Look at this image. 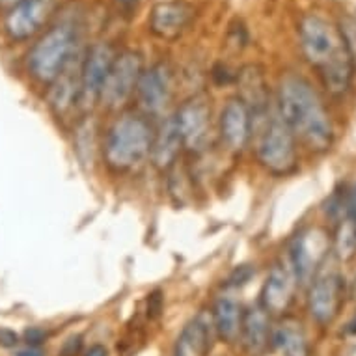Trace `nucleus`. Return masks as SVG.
Returning a JSON list of instances; mask_svg holds the SVG:
<instances>
[{
	"label": "nucleus",
	"instance_id": "1",
	"mask_svg": "<svg viewBox=\"0 0 356 356\" xmlns=\"http://www.w3.org/2000/svg\"><path fill=\"white\" fill-rule=\"evenodd\" d=\"M298 38L304 58L317 71L328 94H347L355 64L338 24L317 13H308L298 23Z\"/></svg>",
	"mask_w": 356,
	"mask_h": 356
},
{
	"label": "nucleus",
	"instance_id": "2",
	"mask_svg": "<svg viewBox=\"0 0 356 356\" xmlns=\"http://www.w3.org/2000/svg\"><path fill=\"white\" fill-rule=\"evenodd\" d=\"M278 112L297 140L309 152L332 147L334 125L327 106L314 86L298 75H284L278 86Z\"/></svg>",
	"mask_w": 356,
	"mask_h": 356
},
{
	"label": "nucleus",
	"instance_id": "3",
	"mask_svg": "<svg viewBox=\"0 0 356 356\" xmlns=\"http://www.w3.org/2000/svg\"><path fill=\"white\" fill-rule=\"evenodd\" d=\"M153 136L155 133L144 114L127 112L120 116L105 136L106 166L116 174H127L142 166L152 157Z\"/></svg>",
	"mask_w": 356,
	"mask_h": 356
},
{
	"label": "nucleus",
	"instance_id": "4",
	"mask_svg": "<svg viewBox=\"0 0 356 356\" xmlns=\"http://www.w3.org/2000/svg\"><path fill=\"white\" fill-rule=\"evenodd\" d=\"M76 45V24L71 21H62L45 30L40 40L32 45L26 58L30 76L40 84L49 86L73 60Z\"/></svg>",
	"mask_w": 356,
	"mask_h": 356
},
{
	"label": "nucleus",
	"instance_id": "5",
	"mask_svg": "<svg viewBox=\"0 0 356 356\" xmlns=\"http://www.w3.org/2000/svg\"><path fill=\"white\" fill-rule=\"evenodd\" d=\"M256 152L263 168L270 174L287 175L297 168V138L278 111L273 112L259 127Z\"/></svg>",
	"mask_w": 356,
	"mask_h": 356
},
{
	"label": "nucleus",
	"instance_id": "6",
	"mask_svg": "<svg viewBox=\"0 0 356 356\" xmlns=\"http://www.w3.org/2000/svg\"><path fill=\"white\" fill-rule=\"evenodd\" d=\"M345 297V282L328 257L309 282L308 312L319 325H330L338 317Z\"/></svg>",
	"mask_w": 356,
	"mask_h": 356
},
{
	"label": "nucleus",
	"instance_id": "7",
	"mask_svg": "<svg viewBox=\"0 0 356 356\" xmlns=\"http://www.w3.org/2000/svg\"><path fill=\"white\" fill-rule=\"evenodd\" d=\"M142 56L135 51H123L116 56L112 70L101 90L99 101L108 111H120L133 99L140 81Z\"/></svg>",
	"mask_w": 356,
	"mask_h": 356
},
{
	"label": "nucleus",
	"instance_id": "8",
	"mask_svg": "<svg viewBox=\"0 0 356 356\" xmlns=\"http://www.w3.org/2000/svg\"><path fill=\"white\" fill-rule=\"evenodd\" d=\"M175 123L181 135L183 149L188 153H204L211 142V106L205 97L194 95L179 106Z\"/></svg>",
	"mask_w": 356,
	"mask_h": 356
},
{
	"label": "nucleus",
	"instance_id": "9",
	"mask_svg": "<svg viewBox=\"0 0 356 356\" xmlns=\"http://www.w3.org/2000/svg\"><path fill=\"white\" fill-rule=\"evenodd\" d=\"M58 6V0H21L8 10L4 32L12 41L34 38L49 23Z\"/></svg>",
	"mask_w": 356,
	"mask_h": 356
},
{
	"label": "nucleus",
	"instance_id": "10",
	"mask_svg": "<svg viewBox=\"0 0 356 356\" xmlns=\"http://www.w3.org/2000/svg\"><path fill=\"white\" fill-rule=\"evenodd\" d=\"M116 51L108 43H95L88 49L81 65V106L92 108L99 101L101 90L116 60Z\"/></svg>",
	"mask_w": 356,
	"mask_h": 356
},
{
	"label": "nucleus",
	"instance_id": "11",
	"mask_svg": "<svg viewBox=\"0 0 356 356\" xmlns=\"http://www.w3.org/2000/svg\"><path fill=\"white\" fill-rule=\"evenodd\" d=\"M328 257L327 235L321 229H306L293 239L287 259L298 278V284H308Z\"/></svg>",
	"mask_w": 356,
	"mask_h": 356
},
{
	"label": "nucleus",
	"instance_id": "12",
	"mask_svg": "<svg viewBox=\"0 0 356 356\" xmlns=\"http://www.w3.org/2000/svg\"><path fill=\"white\" fill-rule=\"evenodd\" d=\"M174 94L172 70L164 62L144 70L136 86V99L144 116H163Z\"/></svg>",
	"mask_w": 356,
	"mask_h": 356
},
{
	"label": "nucleus",
	"instance_id": "13",
	"mask_svg": "<svg viewBox=\"0 0 356 356\" xmlns=\"http://www.w3.org/2000/svg\"><path fill=\"white\" fill-rule=\"evenodd\" d=\"M298 286L300 284H298L297 275L286 257L270 269L269 278L261 289L259 304L269 312L270 316H284L287 309L291 308Z\"/></svg>",
	"mask_w": 356,
	"mask_h": 356
},
{
	"label": "nucleus",
	"instance_id": "14",
	"mask_svg": "<svg viewBox=\"0 0 356 356\" xmlns=\"http://www.w3.org/2000/svg\"><path fill=\"white\" fill-rule=\"evenodd\" d=\"M237 84H239V99L250 111L252 125L254 129L261 127L267 122V118L275 112L270 106L269 86L265 82L263 71L257 65H246L237 75Z\"/></svg>",
	"mask_w": 356,
	"mask_h": 356
},
{
	"label": "nucleus",
	"instance_id": "15",
	"mask_svg": "<svg viewBox=\"0 0 356 356\" xmlns=\"http://www.w3.org/2000/svg\"><path fill=\"white\" fill-rule=\"evenodd\" d=\"M194 10L183 0H166L155 4L149 13V30L159 40L174 41L188 29Z\"/></svg>",
	"mask_w": 356,
	"mask_h": 356
},
{
	"label": "nucleus",
	"instance_id": "16",
	"mask_svg": "<svg viewBox=\"0 0 356 356\" xmlns=\"http://www.w3.org/2000/svg\"><path fill=\"white\" fill-rule=\"evenodd\" d=\"M81 65L82 58L75 54L65 70L49 84V106L58 118L70 116L81 106Z\"/></svg>",
	"mask_w": 356,
	"mask_h": 356
},
{
	"label": "nucleus",
	"instance_id": "17",
	"mask_svg": "<svg viewBox=\"0 0 356 356\" xmlns=\"http://www.w3.org/2000/svg\"><path fill=\"white\" fill-rule=\"evenodd\" d=\"M252 131V116L250 111L239 97L229 99L220 114V136L222 142L226 144L229 152L241 153L250 142Z\"/></svg>",
	"mask_w": 356,
	"mask_h": 356
},
{
	"label": "nucleus",
	"instance_id": "18",
	"mask_svg": "<svg viewBox=\"0 0 356 356\" xmlns=\"http://www.w3.org/2000/svg\"><path fill=\"white\" fill-rule=\"evenodd\" d=\"M270 314L257 302L256 306L245 309L243 328H241V341L250 356H261L270 345Z\"/></svg>",
	"mask_w": 356,
	"mask_h": 356
},
{
	"label": "nucleus",
	"instance_id": "19",
	"mask_svg": "<svg viewBox=\"0 0 356 356\" xmlns=\"http://www.w3.org/2000/svg\"><path fill=\"white\" fill-rule=\"evenodd\" d=\"M243 316H245V308L241 306V300L235 297L234 293H224L216 298L215 308L211 314L216 338H220L226 343L239 341Z\"/></svg>",
	"mask_w": 356,
	"mask_h": 356
},
{
	"label": "nucleus",
	"instance_id": "20",
	"mask_svg": "<svg viewBox=\"0 0 356 356\" xmlns=\"http://www.w3.org/2000/svg\"><path fill=\"white\" fill-rule=\"evenodd\" d=\"M216 338L211 317L200 316L183 328L172 356H207Z\"/></svg>",
	"mask_w": 356,
	"mask_h": 356
},
{
	"label": "nucleus",
	"instance_id": "21",
	"mask_svg": "<svg viewBox=\"0 0 356 356\" xmlns=\"http://www.w3.org/2000/svg\"><path fill=\"white\" fill-rule=\"evenodd\" d=\"M183 149L181 135L175 123V116L164 118L161 127L153 136L152 161L159 170H170L177 163V157Z\"/></svg>",
	"mask_w": 356,
	"mask_h": 356
},
{
	"label": "nucleus",
	"instance_id": "22",
	"mask_svg": "<svg viewBox=\"0 0 356 356\" xmlns=\"http://www.w3.org/2000/svg\"><path fill=\"white\" fill-rule=\"evenodd\" d=\"M270 345L280 356H309V345L302 325L293 317L282 319L273 327Z\"/></svg>",
	"mask_w": 356,
	"mask_h": 356
},
{
	"label": "nucleus",
	"instance_id": "23",
	"mask_svg": "<svg viewBox=\"0 0 356 356\" xmlns=\"http://www.w3.org/2000/svg\"><path fill=\"white\" fill-rule=\"evenodd\" d=\"M334 254L339 261H349L356 256V215L350 209L338 220L334 235Z\"/></svg>",
	"mask_w": 356,
	"mask_h": 356
},
{
	"label": "nucleus",
	"instance_id": "24",
	"mask_svg": "<svg viewBox=\"0 0 356 356\" xmlns=\"http://www.w3.org/2000/svg\"><path fill=\"white\" fill-rule=\"evenodd\" d=\"M94 138H95L94 120H86L84 123H81V127H79V135H76V152H79L81 157H82V153H86L82 163H86L88 159L92 161V153H94V146H95Z\"/></svg>",
	"mask_w": 356,
	"mask_h": 356
},
{
	"label": "nucleus",
	"instance_id": "25",
	"mask_svg": "<svg viewBox=\"0 0 356 356\" xmlns=\"http://www.w3.org/2000/svg\"><path fill=\"white\" fill-rule=\"evenodd\" d=\"M339 30L345 38V43H347V49H349L350 58H353V64L356 67V21L355 19H343L341 24H339Z\"/></svg>",
	"mask_w": 356,
	"mask_h": 356
},
{
	"label": "nucleus",
	"instance_id": "26",
	"mask_svg": "<svg viewBox=\"0 0 356 356\" xmlns=\"http://www.w3.org/2000/svg\"><path fill=\"white\" fill-rule=\"evenodd\" d=\"M45 332L43 330H40V328H30V330H26L24 332V341H26V345H32V347H40L43 341H45Z\"/></svg>",
	"mask_w": 356,
	"mask_h": 356
},
{
	"label": "nucleus",
	"instance_id": "27",
	"mask_svg": "<svg viewBox=\"0 0 356 356\" xmlns=\"http://www.w3.org/2000/svg\"><path fill=\"white\" fill-rule=\"evenodd\" d=\"M82 339L81 336H76V338H70L65 341L64 349H62V356H75L79 350H81Z\"/></svg>",
	"mask_w": 356,
	"mask_h": 356
},
{
	"label": "nucleus",
	"instance_id": "28",
	"mask_svg": "<svg viewBox=\"0 0 356 356\" xmlns=\"http://www.w3.org/2000/svg\"><path fill=\"white\" fill-rule=\"evenodd\" d=\"M17 341H19L17 334H13L12 330H6V328H2V330H0V345L13 347V345H17Z\"/></svg>",
	"mask_w": 356,
	"mask_h": 356
},
{
	"label": "nucleus",
	"instance_id": "29",
	"mask_svg": "<svg viewBox=\"0 0 356 356\" xmlns=\"http://www.w3.org/2000/svg\"><path fill=\"white\" fill-rule=\"evenodd\" d=\"M15 356H43V350L40 347H32V345H26L24 349H19L15 353Z\"/></svg>",
	"mask_w": 356,
	"mask_h": 356
},
{
	"label": "nucleus",
	"instance_id": "30",
	"mask_svg": "<svg viewBox=\"0 0 356 356\" xmlns=\"http://www.w3.org/2000/svg\"><path fill=\"white\" fill-rule=\"evenodd\" d=\"M84 356H108V350H106L105 345H92L90 349L84 353Z\"/></svg>",
	"mask_w": 356,
	"mask_h": 356
},
{
	"label": "nucleus",
	"instance_id": "31",
	"mask_svg": "<svg viewBox=\"0 0 356 356\" xmlns=\"http://www.w3.org/2000/svg\"><path fill=\"white\" fill-rule=\"evenodd\" d=\"M345 293H347L350 298H355L356 300V275H355V278H353V280H350L349 284L345 286Z\"/></svg>",
	"mask_w": 356,
	"mask_h": 356
},
{
	"label": "nucleus",
	"instance_id": "32",
	"mask_svg": "<svg viewBox=\"0 0 356 356\" xmlns=\"http://www.w3.org/2000/svg\"><path fill=\"white\" fill-rule=\"evenodd\" d=\"M138 0H118V4L123 8H133Z\"/></svg>",
	"mask_w": 356,
	"mask_h": 356
},
{
	"label": "nucleus",
	"instance_id": "33",
	"mask_svg": "<svg viewBox=\"0 0 356 356\" xmlns=\"http://www.w3.org/2000/svg\"><path fill=\"white\" fill-rule=\"evenodd\" d=\"M17 2H21V0H0V6H13V4H17Z\"/></svg>",
	"mask_w": 356,
	"mask_h": 356
},
{
	"label": "nucleus",
	"instance_id": "34",
	"mask_svg": "<svg viewBox=\"0 0 356 356\" xmlns=\"http://www.w3.org/2000/svg\"><path fill=\"white\" fill-rule=\"evenodd\" d=\"M347 332H349V334H356V317H355V319H353V321L349 323V325H347Z\"/></svg>",
	"mask_w": 356,
	"mask_h": 356
}]
</instances>
